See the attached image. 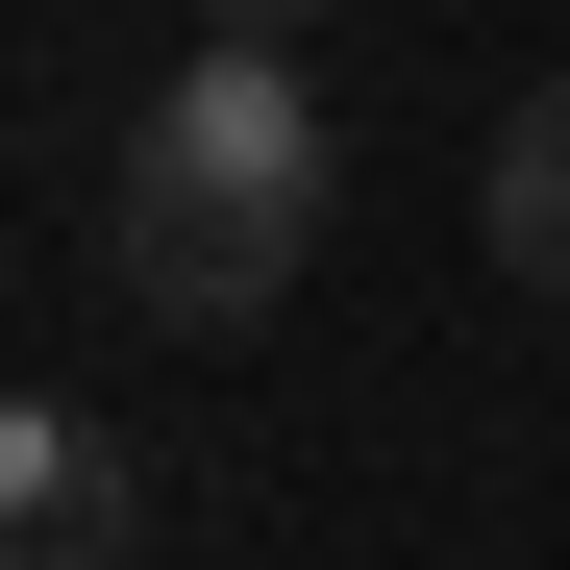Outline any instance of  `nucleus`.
I'll return each mask as SVG.
<instances>
[{"instance_id":"20e7f679","label":"nucleus","mask_w":570,"mask_h":570,"mask_svg":"<svg viewBox=\"0 0 570 570\" xmlns=\"http://www.w3.org/2000/svg\"><path fill=\"white\" fill-rule=\"evenodd\" d=\"M323 26V0H199V50H298Z\"/></svg>"},{"instance_id":"f257e3e1","label":"nucleus","mask_w":570,"mask_h":570,"mask_svg":"<svg viewBox=\"0 0 570 570\" xmlns=\"http://www.w3.org/2000/svg\"><path fill=\"white\" fill-rule=\"evenodd\" d=\"M323 174H347V125H323L298 50H174V100L125 125V298H174V323L298 298Z\"/></svg>"},{"instance_id":"f03ea898","label":"nucleus","mask_w":570,"mask_h":570,"mask_svg":"<svg viewBox=\"0 0 570 570\" xmlns=\"http://www.w3.org/2000/svg\"><path fill=\"white\" fill-rule=\"evenodd\" d=\"M0 570H125V446L75 397H0Z\"/></svg>"},{"instance_id":"7ed1b4c3","label":"nucleus","mask_w":570,"mask_h":570,"mask_svg":"<svg viewBox=\"0 0 570 570\" xmlns=\"http://www.w3.org/2000/svg\"><path fill=\"white\" fill-rule=\"evenodd\" d=\"M471 224H497V273H521V298H570V75H546V100L497 125V174H471Z\"/></svg>"}]
</instances>
